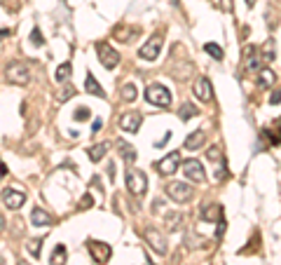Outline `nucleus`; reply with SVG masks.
<instances>
[{
	"label": "nucleus",
	"mask_w": 281,
	"mask_h": 265,
	"mask_svg": "<svg viewBox=\"0 0 281 265\" xmlns=\"http://www.w3.org/2000/svg\"><path fill=\"white\" fill-rule=\"evenodd\" d=\"M5 78H7V82H12V85L24 87L31 82V71H28V66H26L24 61H12L5 68Z\"/></svg>",
	"instance_id": "1"
},
{
	"label": "nucleus",
	"mask_w": 281,
	"mask_h": 265,
	"mask_svg": "<svg viewBox=\"0 0 281 265\" xmlns=\"http://www.w3.org/2000/svg\"><path fill=\"white\" fill-rule=\"evenodd\" d=\"M127 190L134 195V197H143L148 190V176L140 169H127Z\"/></svg>",
	"instance_id": "2"
},
{
	"label": "nucleus",
	"mask_w": 281,
	"mask_h": 265,
	"mask_svg": "<svg viewBox=\"0 0 281 265\" xmlns=\"http://www.w3.org/2000/svg\"><path fill=\"white\" fill-rule=\"evenodd\" d=\"M146 101L153 106H159V108H169L171 106V92L164 85L155 82V85H150L146 89Z\"/></svg>",
	"instance_id": "3"
},
{
	"label": "nucleus",
	"mask_w": 281,
	"mask_h": 265,
	"mask_svg": "<svg viewBox=\"0 0 281 265\" xmlns=\"http://www.w3.org/2000/svg\"><path fill=\"white\" fill-rule=\"evenodd\" d=\"M166 197H171L173 202L178 204H185L192 200L195 195V188H190V183H183V181H171V183H166Z\"/></svg>",
	"instance_id": "4"
},
{
	"label": "nucleus",
	"mask_w": 281,
	"mask_h": 265,
	"mask_svg": "<svg viewBox=\"0 0 281 265\" xmlns=\"http://www.w3.org/2000/svg\"><path fill=\"white\" fill-rule=\"evenodd\" d=\"M162 43H164L162 33H153V36L146 40V45L138 50V56L140 59H146V61H155V59L159 56V52H162Z\"/></svg>",
	"instance_id": "5"
},
{
	"label": "nucleus",
	"mask_w": 281,
	"mask_h": 265,
	"mask_svg": "<svg viewBox=\"0 0 281 265\" xmlns=\"http://www.w3.org/2000/svg\"><path fill=\"white\" fill-rule=\"evenodd\" d=\"M87 251H89V256H92L94 263L103 265L110 260V256H113V249H110V244H106V242H98V240H89L87 242Z\"/></svg>",
	"instance_id": "6"
},
{
	"label": "nucleus",
	"mask_w": 281,
	"mask_h": 265,
	"mask_svg": "<svg viewBox=\"0 0 281 265\" xmlns=\"http://www.w3.org/2000/svg\"><path fill=\"white\" fill-rule=\"evenodd\" d=\"M143 240L150 244V249H153L155 253H159V256H166V251H169V247H166V240H164V235L159 233L157 228H146L143 230Z\"/></svg>",
	"instance_id": "7"
},
{
	"label": "nucleus",
	"mask_w": 281,
	"mask_h": 265,
	"mask_svg": "<svg viewBox=\"0 0 281 265\" xmlns=\"http://www.w3.org/2000/svg\"><path fill=\"white\" fill-rule=\"evenodd\" d=\"M181 167H183L185 179H190L192 183H204V181H206V172H204L202 162L195 160V157H190V160H183V162H181Z\"/></svg>",
	"instance_id": "8"
},
{
	"label": "nucleus",
	"mask_w": 281,
	"mask_h": 265,
	"mask_svg": "<svg viewBox=\"0 0 281 265\" xmlns=\"http://www.w3.org/2000/svg\"><path fill=\"white\" fill-rule=\"evenodd\" d=\"M263 54H260V47H256V45H249L244 50V68L246 73H258L260 68H263Z\"/></svg>",
	"instance_id": "9"
},
{
	"label": "nucleus",
	"mask_w": 281,
	"mask_h": 265,
	"mask_svg": "<svg viewBox=\"0 0 281 265\" xmlns=\"http://www.w3.org/2000/svg\"><path fill=\"white\" fill-rule=\"evenodd\" d=\"M181 153H169L166 157H162V160L155 164V169H157V174L159 176H171V174H176L178 172V167H181Z\"/></svg>",
	"instance_id": "10"
},
{
	"label": "nucleus",
	"mask_w": 281,
	"mask_h": 265,
	"mask_svg": "<svg viewBox=\"0 0 281 265\" xmlns=\"http://www.w3.org/2000/svg\"><path fill=\"white\" fill-rule=\"evenodd\" d=\"M96 54H98V61L103 63V68H108V71H113L120 63L117 50H113L108 43H96Z\"/></svg>",
	"instance_id": "11"
},
{
	"label": "nucleus",
	"mask_w": 281,
	"mask_h": 265,
	"mask_svg": "<svg viewBox=\"0 0 281 265\" xmlns=\"http://www.w3.org/2000/svg\"><path fill=\"white\" fill-rule=\"evenodd\" d=\"M192 92H195V96L202 101V104H208V101L214 99V87H211V80H208V78H204V75L195 80Z\"/></svg>",
	"instance_id": "12"
},
{
	"label": "nucleus",
	"mask_w": 281,
	"mask_h": 265,
	"mask_svg": "<svg viewBox=\"0 0 281 265\" xmlns=\"http://www.w3.org/2000/svg\"><path fill=\"white\" fill-rule=\"evenodd\" d=\"M140 122H143V115L138 111H129L120 117V127H122V131H129V134H136L140 129Z\"/></svg>",
	"instance_id": "13"
},
{
	"label": "nucleus",
	"mask_w": 281,
	"mask_h": 265,
	"mask_svg": "<svg viewBox=\"0 0 281 265\" xmlns=\"http://www.w3.org/2000/svg\"><path fill=\"white\" fill-rule=\"evenodd\" d=\"M3 202H5V207H10V209H21L26 202V195L21 190H14V188H7L5 192H3Z\"/></svg>",
	"instance_id": "14"
},
{
	"label": "nucleus",
	"mask_w": 281,
	"mask_h": 265,
	"mask_svg": "<svg viewBox=\"0 0 281 265\" xmlns=\"http://www.w3.org/2000/svg\"><path fill=\"white\" fill-rule=\"evenodd\" d=\"M199 218L208 223H216V221H223V207L220 204H204L199 209Z\"/></svg>",
	"instance_id": "15"
},
{
	"label": "nucleus",
	"mask_w": 281,
	"mask_h": 265,
	"mask_svg": "<svg viewBox=\"0 0 281 265\" xmlns=\"http://www.w3.org/2000/svg\"><path fill=\"white\" fill-rule=\"evenodd\" d=\"M49 223H52V216H49L45 209H40V207H33L31 225H36V228H45V225H49Z\"/></svg>",
	"instance_id": "16"
},
{
	"label": "nucleus",
	"mask_w": 281,
	"mask_h": 265,
	"mask_svg": "<svg viewBox=\"0 0 281 265\" xmlns=\"http://www.w3.org/2000/svg\"><path fill=\"white\" fill-rule=\"evenodd\" d=\"M274 82H276V73L272 71V68H260V71H258V87L269 89Z\"/></svg>",
	"instance_id": "17"
},
{
	"label": "nucleus",
	"mask_w": 281,
	"mask_h": 265,
	"mask_svg": "<svg viewBox=\"0 0 281 265\" xmlns=\"http://www.w3.org/2000/svg\"><path fill=\"white\" fill-rule=\"evenodd\" d=\"M183 214H178V211H169V214L164 216V225L169 233H176V230H181V225H183Z\"/></svg>",
	"instance_id": "18"
},
{
	"label": "nucleus",
	"mask_w": 281,
	"mask_h": 265,
	"mask_svg": "<svg viewBox=\"0 0 281 265\" xmlns=\"http://www.w3.org/2000/svg\"><path fill=\"white\" fill-rule=\"evenodd\" d=\"M85 94H92V96H106L103 87L98 85L96 78H94L92 73H87V78H85Z\"/></svg>",
	"instance_id": "19"
},
{
	"label": "nucleus",
	"mask_w": 281,
	"mask_h": 265,
	"mask_svg": "<svg viewBox=\"0 0 281 265\" xmlns=\"http://www.w3.org/2000/svg\"><path fill=\"white\" fill-rule=\"evenodd\" d=\"M204 141H206V134H204V131H192V134L185 139V150H197V148H202Z\"/></svg>",
	"instance_id": "20"
},
{
	"label": "nucleus",
	"mask_w": 281,
	"mask_h": 265,
	"mask_svg": "<svg viewBox=\"0 0 281 265\" xmlns=\"http://www.w3.org/2000/svg\"><path fill=\"white\" fill-rule=\"evenodd\" d=\"M117 153L122 155V160H124V162H129V164H131V162L136 160V150H134V146H131V143H127V141H117Z\"/></svg>",
	"instance_id": "21"
},
{
	"label": "nucleus",
	"mask_w": 281,
	"mask_h": 265,
	"mask_svg": "<svg viewBox=\"0 0 281 265\" xmlns=\"http://www.w3.org/2000/svg\"><path fill=\"white\" fill-rule=\"evenodd\" d=\"M106 153H108V143H96V146H92V148L87 150L92 162H101L106 157Z\"/></svg>",
	"instance_id": "22"
},
{
	"label": "nucleus",
	"mask_w": 281,
	"mask_h": 265,
	"mask_svg": "<svg viewBox=\"0 0 281 265\" xmlns=\"http://www.w3.org/2000/svg\"><path fill=\"white\" fill-rule=\"evenodd\" d=\"M115 36L120 43H131V40L138 36V28H136V26H131V28H115Z\"/></svg>",
	"instance_id": "23"
},
{
	"label": "nucleus",
	"mask_w": 281,
	"mask_h": 265,
	"mask_svg": "<svg viewBox=\"0 0 281 265\" xmlns=\"http://www.w3.org/2000/svg\"><path fill=\"white\" fill-rule=\"evenodd\" d=\"M66 258H68V251L63 244H59V247L52 251V258H49V265H66Z\"/></svg>",
	"instance_id": "24"
},
{
	"label": "nucleus",
	"mask_w": 281,
	"mask_h": 265,
	"mask_svg": "<svg viewBox=\"0 0 281 265\" xmlns=\"http://www.w3.org/2000/svg\"><path fill=\"white\" fill-rule=\"evenodd\" d=\"M260 54H263L265 61H274V56H276V45H274V40H272V38H269L267 43L260 47Z\"/></svg>",
	"instance_id": "25"
},
{
	"label": "nucleus",
	"mask_w": 281,
	"mask_h": 265,
	"mask_svg": "<svg viewBox=\"0 0 281 265\" xmlns=\"http://www.w3.org/2000/svg\"><path fill=\"white\" fill-rule=\"evenodd\" d=\"M71 73H73V66H71V63H61V66L56 68V75H54V80L56 82H66L68 78H71Z\"/></svg>",
	"instance_id": "26"
},
{
	"label": "nucleus",
	"mask_w": 281,
	"mask_h": 265,
	"mask_svg": "<svg viewBox=\"0 0 281 265\" xmlns=\"http://www.w3.org/2000/svg\"><path fill=\"white\" fill-rule=\"evenodd\" d=\"M197 113H199V111H197L192 104H183V106H181V111H178V117H181L183 122H188V120H192Z\"/></svg>",
	"instance_id": "27"
},
{
	"label": "nucleus",
	"mask_w": 281,
	"mask_h": 265,
	"mask_svg": "<svg viewBox=\"0 0 281 265\" xmlns=\"http://www.w3.org/2000/svg\"><path fill=\"white\" fill-rule=\"evenodd\" d=\"M204 50L214 56L216 61H223V59H225V54H223V47H218V45H214V43H206V45H204Z\"/></svg>",
	"instance_id": "28"
},
{
	"label": "nucleus",
	"mask_w": 281,
	"mask_h": 265,
	"mask_svg": "<svg viewBox=\"0 0 281 265\" xmlns=\"http://www.w3.org/2000/svg\"><path fill=\"white\" fill-rule=\"evenodd\" d=\"M92 117V111L87 108V106H80V108H75V113H73V120L75 122H82V120H89Z\"/></svg>",
	"instance_id": "29"
},
{
	"label": "nucleus",
	"mask_w": 281,
	"mask_h": 265,
	"mask_svg": "<svg viewBox=\"0 0 281 265\" xmlns=\"http://www.w3.org/2000/svg\"><path fill=\"white\" fill-rule=\"evenodd\" d=\"M136 94H138V92H136V87H134V85H124V87H122V99L127 101V104L136 101Z\"/></svg>",
	"instance_id": "30"
},
{
	"label": "nucleus",
	"mask_w": 281,
	"mask_h": 265,
	"mask_svg": "<svg viewBox=\"0 0 281 265\" xmlns=\"http://www.w3.org/2000/svg\"><path fill=\"white\" fill-rule=\"evenodd\" d=\"M40 244H43V240H31L26 244V251L31 253L33 258H38V256H40Z\"/></svg>",
	"instance_id": "31"
},
{
	"label": "nucleus",
	"mask_w": 281,
	"mask_h": 265,
	"mask_svg": "<svg viewBox=\"0 0 281 265\" xmlns=\"http://www.w3.org/2000/svg\"><path fill=\"white\" fill-rule=\"evenodd\" d=\"M206 157H208L211 162H223V153H220L218 146H211V148L206 150Z\"/></svg>",
	"instance_id": "32"
},
{
	"label": "nucleus",
	"mask_w": 281,
	"mask_h": 265,
	"mask_svg": "<svg viewBox=\"0 0 281 265\" xmlns=\"http://www.w3.org/2000/svg\"><path fill=\"white\" fill-rule=\"evenodd\" d=\"M73 96H75V87L68 82V85L61 89V94H59V99H61V101H68V99H73Z\"/></svg>",
	"instance_id": "33"
},
{
	"label": "nucleus",
	"mask_w": 281,
	"mask_h": 265,
	"mask_svg": "<svg viewBox=\"0 0 281 265\" xmlns=\"http://www.w3.org/2000/svg\"><path fill=\"white\" fill-rule=\"evenodd\" d=\"M31 43L36 45V47H43L45 40H43V33H40V28H33L31 31Z\"/></svg>",
	"instance_id": "34"
},
{
	"label": "nucleus",
	"mask_w": 281,
	"mask_h": 265,
	"mask_svg": "<svg viewBox=\"0 0 281 265\" xmlns=\"http://www.w3.org/2000/svg\"><path fill=\"white\" fill-rule=\"evenodd\" d=\"M218 7L223 10V12H232V10H234V3H232V0H218Z\"/></svg>",
	"instance_id": "35"
},
{
	"label": "nucleus",
	"mask_w": 281,
	"mask_h": 265,
	"mask_svg": "<svg viewBox=\"0 0 281 265\" xmlns=\"http://www.w3.org/2000/svg\"><path fill=\"white\" fill-rule=\"evenodd\" d=\"M92 195H85V197L80 200V209H89V207H92Z\"/></svg>",
	"instance_id": "36"
},
{
	"label": "nucleus",
	"mask_w": 281,
	"mask_h": 265,
	"mask_svg": "<svg viewBox=\"0 0 281 265\" xmlns=\"http://www.w3.org/2000/svg\"><path fill=\"white\" fill-rule=\"evenodd\" d=\"M269 104H272V106L281 104V89H279V92H274V96H269Z\"/></svg>",
	"instance_id": "37"
},
{
	"label": "nucleus",
	"mask_w": 281,
	"mask_h": 265,
	"mask_svg": "<svg viewBox=\"0 0 281 265\" xmlns=\"http://www.w3.org/2000/svg\"><path fill=\"white\" fill-rule=\"evenodd\" d=\"M5 174H7V167L3 164V160H0V179H3V176H5Z\"/></svg>",
	"instance_id": "38"
},
{
	"label": "nucleus",
	"mask_w": 281,
	"mask_h": 265,
	"mask_svg": "<svg viewBox=\"0 0 281 265\" xmlns=\"http://www.w3.org/2000/svg\"><path fill=\"white\" fill-rule=\"evenodd\" d=\"M108 176H110V179L115 176V164H108Z\"/></svg>",
	"instance_id": "39"
},
{
	"label": "nucleus",
	"mask_w": 281,
	"mask_h": 265,
	"mask_svg": "<svg viewBox=\"0 0 281 265\" xmlns=\"http://www.w3.org/2000/svg\"><path fill=\"white\" fill-rule=\"evenodd\" d=\"M5 225H7V223H5V216L0 214V233H3V230H5Z\"/></svg>",
	"instance_id": "40"
},
{
	"label": "nucleus",
	"mask_w": 281,
	"mask_h": 265,
	"mask_svg": "<svg viewBox=\"0 0 281 265\" xmlns=\"http://www.w3.org/2000/svg\"><path fill=\"white\" fill-rule=\"evenodd\" d=\"M98 129H101V120H96V122H94V127H92V131H94V134H96Z\"/></svg>",
	"instance_id": "41"
},
{
	"label": "nucleus",
	"mask_w": 281,
	"mask_h": 265,
	"mask_svg": "<svg viewBox=\"0 0 281 265\" xmlns=\"http://www.w3.org/2000/svg\"><path fill=\"white\" fill-rule=\"evenodd\" d=\"M5 36H10V28H3V31H0V40H3Z\"/></svg>",
	"instance_id": "42"
},
{
	"label": "nucleus",
	"mask_w": 281,
	"mask_h": 265,
	"mask_svg": "<svg viewBox=\"0 0 281 265\" xmlns=\"http://www.w3.org/2000/svg\"><path fill=\"white\" fill-rule=\"evenodd\" d=\"M246 5H249V7H253V5H256V0H246Z\"/></svg>",
	"instance_id": "43"
},
{
	"label": "nucleus",
	"mask_w": 281,
	"mask_h": 265,
	"mask_svg": "<svg viewBox=\"0 0 281 265\" xmlns=\"http://www.w3.org/2000/svg\"><path fill=\"white\" fill-rule=\"evenodd\" d=\"M0 265H5V258H0Z\"/></svg>",
	"instance_id": "44"
},
{
	"label": "nucleus",
	"mask_w": 281,
	"mask_h": 265,
	"mask_svg": "<svg viewBox=\"0 0 281 265\" xmlns=\"http://www.w3.org/2000/svg\"><path fill=\"white\" fill-rule=\"evenodd\" d=\"M19 265H28V263H26V260H21V263H19Z\"/></svg>",
	"instance_id": "45"
}]
</instances>
